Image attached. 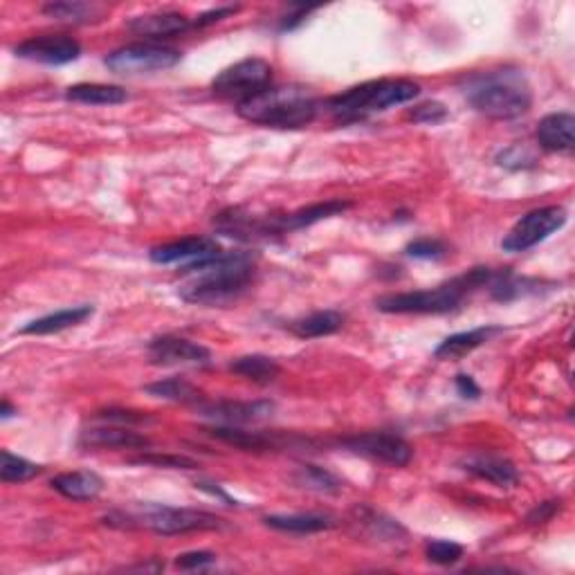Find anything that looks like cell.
Segmentation results:
<instances>
[{
    "instance_id": "6da1fadb",
    "label": "cell",
    "mask_w": 575,
    "mask_h": 575,
    "mask_svg": "<svg viewBox=\"0 0 575 575\" xmlns=\"http://www.w3.org/2000/svg\"><path fill=\"white\" fill-rule=\"evenodd\" d=\"M182 272L191 275L178 290L182 301L194 306H227L252 286L257 254L221 250L212 257L187 263Z\"/></svg>"
},
{
    "instance_id": "7a4b0ae2",
    "label": "cell",
    "mask_w": 575,
    "mask_h": 575,
    "mask_svg": "<svg viewBox=\"0 0 575 575\" xmlns=\"http://www.w3.org/2000/svg\"><path fill=\"white\" fill-rule=\"evenodd\" d=\"M463 95L474 111L497 122L517 120L533 104L531 84L517 68L477 72L465 81Z\"/></svg>"
},
{
    "instance_id": "3957f363",
    "label": "cell",
    "mask_w": 575,
    "mask_h": 575,
    "mask_svg": "<svg viewBox=\"0 0 575 575\" xmlns=\"http://www.w3.org/2000/svg\"><path fill=\"white\" fill-rule=\"evenodd\" d=\"M497 272L490 268H472L461 277H454L445 284L427 290L396 292L376 299V308L387 315H443L463 304L470 292L492 284Z\"/></svg>"
},
{
    "instance_id": "277c9868",
    "label": "cell",
    "mask_w": 575,
    "mask_h": 575,
    "mask_svg": "<svg viewBox=\"0 0 575 575\" xmlns=\"http://www.w3.org/2000/svg\"><path fill=\"white\" fill-rule=\"evenodd\" d=\"M243 120L270 129H304L319 113V99L306 86H268L263 93L236 106Z\"/></svg>"
},
{
    "instance_id": "5b68a950",
    "label": "cell",
    "mask_w": 575,
    "mask_h": 575,
    "mask_svg": "<svg viewBox=\"0 0 575 575\" xmlns=\"http://www.w3.org/2000/svg\"><path fill=\"white\" fill-rule=\"evenodd\" d=\"M418 95H421V86L409 79H376L331 97L326 108L337 124H353L387 108L412 102Z\"/></svg>"
},
{
    "instance_id": "8992f818",
    "label": "cell",
    "mask_w": 575,
    "mask_h": 575,
    "mask_svg": "<svg viewBox=\"0 0 575 575\" xmlns=\"http://www.w3.org/2000/svg\"><path fill=\"white\" fill-rule=\"evenodd\" d=\"M111 517L120 519V528H138L144 526L155 535H187V533H205V531H221L225 522L218 515L205 513L196 508H173L162 504H142L135 513L122 515L111 513Z\"/></svg>"
},
{
    "instance_id": "52a82bcc",
    "label": "cell",
    "mask_w": 575,
    "mask_h": 575,
    "mask_svg": "<svg viewBox=\"0 0 575 575\" xmlns=\"http://www.w3.org/2000/svg\"><path fill=\"white\" fill-rule=\"evenodd\" d=\"M272 86V66L266 59L248 57L221 70L212 81V93L236 106Z\"/></svg>"
},
{
    "instance_id": "ba28073f",
    "label": "cell",
    "mask_w": 575,
    "mask_h": 575,
    "mask_svg": "<svg viewBox=\"0 0 575 575\" xmlns=\"http://www.w3.org/2000/svg\"><path fill=\"white\" fill-rule=\"evenodd\" d=\"M182 59V52L162 43H131L113 50L104 59L106 68L115 75H149V72H164L176 68Z\"/></svg>"
},
{
    "instance_id": "9c48e42d",
    "label": "cell",
    "mask_w": 575,
    "mask_h": 575,
    "mask_svg": "<svg viewBox=\"0 0 575 575\" xmlns=\"http://www.w3.org/2000/svg\"><path fill=\"white\" fill-rule=\"evenodd\" d=\"M567 218V209L560 205L533 209V212H528L510 227V232L504 236V241H501V248L510 254L531 250L535 245L549 239L551 234L562 230V227L567 225Z\"/></svg>"
},
{
    "instance_id": "30bf717a",
    "label": "cell",
    "mask_w": 575,
    "mask_h": 575,
    "mask_svg": "<svg viewBox=\"0 0 575 575\" xmlns=\"http://www.w3.org/2000/svg\"><path fill=\"white\" fill-rule=\"evenodd\" d=\"M340 445L353 454L367 456V459L378 463L394 465V468H405L414 456V447L409 445L403 436L389 432H364L346 436L342 438Z\"/></svg>"
},
{
    "instance_id": "8fae6325",
    "label": "cell",
    "mask_w": 575,
    "mask_h": 575,
    "mask_svg": "<svg viewBox=\"0 0 575 575\" xmlns=\"http://www.w3.org/2000/svg\"><path fill=\"white\" fill-rule=\"evenodd\" d=\"M198 414L203 418H209L218 425H250V423H261L275 412V403L270 400H203V403L196 405Z\"/></svg>"
},
{
    "instance_id": "7c38bea8",
    "label": "cell",
    "mask_w": 575,
    "mask_h": 575,
    "mask_svg": "<svg viewBox=\"0 0 575 575\" xmlns=\"http://www.w3.org/2000/svg\"><path fill=\"white\" fill-rule=\"evenodd\" d=\"M146 351H149V360L160 367H207L212 360V353L203 344L176 335L155 337Z\"/></svg>"
},
{
    "instance_id": "4fadbf2b",
    "label": "cell",
    "mask_w": 575,
    "mask_h": 575,
    "mask_svg": "<svg viewBox=\"0 0 575 575\" xmlns=\"http://www.w3.org/2000/svg\"><path fill=\"white\" fill-rule=\"evenodd\" d=\"M16 57L45 63V66H66V63L77 61L81 57L79 41L66 34H45V36H32L23 43H18Z\"/></svg>"
},
{
    "instance_id": "5bb4252c",
    "label": "cell",
    "mask_w": 575,
    "mask_h": 575,
    "mask_svg": "<svg viewBox=\"0 0 575 575\" xmlns=\"http://www.w3.org/2000/svg\"><path fill=\"white\" fill-rule=\"evenodd\" d=\"M126 27H129V32L142 36L149 43H160L194 30V21L180 12H151L131 18Z\"/></svg>"
},
{
    "instance_id": "9a60e30c",
    "label": "cell",
    "mask_w": 575,
    "mask_h": 575,
    "mask_svg": "<svg viewBox=\"0 0 575 575\" xmlns=\"http://www.w3.org/2000/svg\"><path fill=\"white\" fill-rule=\"evenodd\" d=\"M79 445L84 450H144V447L151 445V438L133 432L131 427L104 423L81 432Z\"/></svg>"
},
{
    "instance_id": "2e32d148",
    "label": "cell",
    "mask_w": 575,
    "mask_h": 575,
    "mask_svg": "<svg viewBox=\"0 0 575 575\" xmlns=\"http://www.w3.org/2000/svg\"><path fill=\"white\" fill-rule=\"evenodd\" d=\"M221 252V245L212 236H187V239L164 243L149 252V259L158 266H171V263H191L212 254Z\"/></svg>"
},
{
    "instance_id": "e0dca14e",
    "label": "cell",
    "mask_w": 575,
    "mask_h": 575,
    "mask_svg": "<svg viewBox=\"0 0 575 575\" xmlns=\"http://www.w3.org/2000/svg\"><path fill=\"white\" fill-rule=\"evenodd\" d=\"M461 468L472 477L495 483L499 488H513L519 481V472L515 463L497 454H470L459 463Z\"/></svg>"
},
{
    "instance_id": "ac0fdd59",
    "label": "cell",
    "mask_w": 575,
    "mask_h": 575,
    "mask_svg": "<svg viewBox=\"0 0 575 575\" xmlns=\"http://www.w3.org/2000/svg\"><path fill=\"white\" fill-rule=\"evenodd\" d=\"M537 142L544 151L571 153L575 146V117L571 113H551L537 124Z\"/></svg>"
},
{
    "instance_id": "d6986e66",
    "label": "cell",
    "mask_w": 575,
    "mask_h": 575,
    "mask_svg": "<svg viewBox=\"0 0 575 575\" xmlns=\"http://www.w3.org/2000/svg\"><path fill=\"white\" fill-rule=\"evenodd\" d=\"M504 333V328L501 326H479V328H472V331H463V333H454L450 337H445V340L436 346L434 355L438 360H456V358H463V355L472 353L474 349H479L486 342H490L492 337H497Z\"/></svg>"
},
{
    "instance_id": "ffe728a7",
    "label": "cell",
    "mask_w": 575,
    "mask_h": 575,
    "mask_svg": "<svg viewBox=\"0 0 575 575\" xmlns=\"http://www.w3.org/2000/svg\"><path fill=\"white\" fill-rule=\"evenodd\" d=\"M50 486L70 501H93L102 495L104 479L90 470L63 472L50 481Z\"/></svg>"
},
{
    "instance_id": "44dd1931",
    "label": "cell",
    "mask_w": 575,
    "mask_h": 575,
    "mask_svg": "<svg viewBox=\"0 0 575 575\" xmlns=\"http://www.w3.org/2000/svg\"><path fill=\"white\" fill-rule=\"evenodd\" d=\"M351 207H353V203H349V200H324V203L308 205L304 209H297V212H292L288 216H281L279 218V230H281V234L306 230V227L315 225V223H322V221H326V218H333V216H340L344 212H349Z\"/></svg>"
},
{
    "instance_id": "7402d4cb",
    "label": "cell",
    "mask_w": 575,
    "mask_h": 575,
    "mask_svg": "<svg viewBox=\"0 0 575 575\" xmlns=\"http://www.w3.org/2000/svg\"><path fill=\"white\" fill-rule=\"evenodd\" d=\"M263 524L281 533L313 535L331 531V528L337 526V519L328 513H292V515H268L263 517Z\"/></svg>"
},
{
    "instance_id": "603a6c76",
    "label": "cell",
    "mask_w": 575,
    "mask_h": 575,
    "mask_svg": "<svg viewBox=\"0 0 575 575\" xmlns=\"http://www.w3.org/2000/svg\"><path fill=\"white\" fill-rule=\"evenodd\" d=\"M108 7L102 3H81V0H52L43 5V14L50 16L57 23L84 25L102 21Z\"/></svg>"
},
{
    "instance_id": "cb8c5ba5",
    "label": "cell",
    "mask_w": 575,
    "mask_h": 575,
    "mask_svg": "<svg viewBox=\"0 0 575 575\" xmlns=\"http://www.w3.org/2000/svg\"><path fill=\"white\" fill-rule=\"evenodd\" d=\"M205 434L212 438H218L227 445L241 447V450H275V447H281V438L268 432H248L241 430L236 425H212L205 427Z\"/></svg>"
},
{
    "instance_id": "d4e9b609",
    "label": "cell",
    "mask_w": 575,
    "mask_h": 575,
    "mask_svg": "<svg viewBox=\"0 0 575 575\" xmlns=\"http://www.w3.org/2000/svg\"><path fill=\"white\" fill-rule=\"evenodd\" d=\"M95 313V308L90 304L84 306H72V308H63L57 310V313H50L45 317L34 319L27 326L21 328L23 335H52V333H61L66 331V328L77 326L81 322H86V319Z\"/></svg>"
},
{
    "instance_id": "484cf974",
    "label": "cell",
    "mask_w": 575,
    "mask_h": 575,
    "mask_svg": "<svg viewBox=\"0 0 575 575\" xmlns=\"http://www.w3.org/2000/svg\"><path fill=\"white\" fill-rule=\"evenodd\" d=\"M344 315L337 310H317L306 317H299L288 324V331L299 340H317V337L333 335L342 331Z\"/></svg>"
},
{
    "instance_id": "4316f807",
    "label": "cell",
    "mask_w": 575,
    "mask_h": 575,
    "mask_svg": "<svg viewBox=\"0 0 575 575\" xmlns=\"http://www.w3.org/2000/svg\"><path fill=\"white\" fill-rule=\"evenodd\" d=\"M66 99L86 106H117L129 102V93L113 84H77L66 90Z\"/></svg>"
},
{
    "instance_id": "83f0119b",
    "label": "cell",
    "mask_w": 575,
    "mask_h": 575,
    "mask_svg": "<svg viewBox=\"0 0 575 575\" xmlns=\"http://www.w3.org/2000/svg\"><path fill=\"white\" fill-rule=\"evenodd\" d=\"M230 371L245 380L257 382V385H270V382H275L279 378L281 367L275 358L252 353V355H241V358L232 360Z\"/></svg>"
},
{
    "instance_id": "f1b7e54d",
    "label": "cell",
    "mask_w": 575,
    "mask_h": 575,
    "mask_svg": "<svg viewBox=\"0 0 575 575\" xmlns=\"http://www.w3.org/2000/svg\"><path fill=\"white\" fill-rule=\"evenodd\" d=\"M144 391L153 398L169 400V403H180V405H200L205 400V394L196 385H191L185 378H164L158 382H151L146 385Z\"/></svg>"
},
{
    "instance_id": "f546056e",
    "label": "cell",
    "mask_w": 575,
    "mask_h": 575,
    "mask_svg": "<svg viewBox=\"0 0 575 575\" xmlns=\"http://www.w3.org/2000/svg\"><path fill=\"white\" fill-rule=\"evenodd\" d=\"M295 481L301 488L324 492V495H333V492H340L342 483L335 477L333 472H328L326 468H319V465H301L295 472Z\"/></svg>"
},
{
    "instance_id": "4dcf8cb0",
    "label": "cell",
    "mask_w": 575,
    "mask_h": 575,
    "mask_svg": "<svg viewBox=\"0 0 575 575\" xmlns=\"http://www.w3.org/2000/svg\"><path fill=\"white\" fill-rule=\"evenodd\" d=\"M41 465L23 459V456L12 454L9 450L0 452V479L3 483H25L41 474Z\"/></svg>"
},
{
    "instance_id": "1f68e13d",
    "label": "cell",
    "mask_w": 575,
    "mask_h": 575,
    "mask_svg": "<svg viewBox=\"0 0 575 575\" xmlns=\"http://www.w3.org/2000/svg\"><path fill=\"white\" fill-rule=\"evenodd\" d=\"M355 513H358V522L369 528L371 537H378L382 542H398V537L405 535V528L385 515L373 513L369 508H358Z\"/></svg>"
},
{
    "instance_id": "d6a6232c",
    "label": "cell",
    "mask_w": 575,
    "mask_h": 575,
    "mask_svg": "<svg viewBox=\"0 0 575 575\" xmlns=\"http://www.w3.org/2000/svg\"><path fill=\"white\" fill-rule=\"evenodd\" d=\"M465 549L452 540H432L425 544V558L438 567H452L463 558Z\"/></svg>"
},
{
    "instance_id": "836d02e7",
    "label": "cell",
    "mask_w": 575,
    "mask_h": 575,
    "mask_svg": "<svg viewBox=\"0 0 575 575\" xmlns=\"http://www.w3.org/2000/svg\"><path fill=\"white\" fill-rule=\"evenodd\" d=\"M133 465H155V468H169V470H196L198 463L187 459V456L176 454H142L129 459Z\"/></svg>"
},
{
    "instance_id": "e575fe53",
    "label": "cell",
    "mask_w": 575,
    "mask_h": 575,
    "mask_svg": "<svg viewBox=\"0 0 575 575\" xmlns=\"http://www.w3.org/2000/svg\"><path fill=\"white\" fill-rule=\"evenodd\" d=\"M405 252H407V257H412V259L438 261L445 257L447 248H445V243L438 239H416L407 245Z\"/></svg>"
},
{
    "instance_id": "d590c367",
    "label": "cell",
    "mask_w": 575,
    "mask_h": 575,
    "mask_svg": "<svg viewBox=\"0 0 575 575\" xmlns=\"http://www.w3.org/2000/svg\"><path fill=\"white\" fill-rule=\"evenodd\" d=\"M93 421L97 423H111V425H122V427H133L149 423L151 418L140 412H131V409H104V412H97L93 416Z\"/></svg>"
},
{
    "instance_id": "8d00e7d4",
    "label": "cell",
    "mask_w": 575,
    "mask_h": 575,
    "mask_svg": "<svg viewBox=\"0 0 575 575\" xmlns=\"http://www.w3.org/2000/svg\"><path fill=\"white\" fill-rule=\"evenodd\" d=\"M497 164L510 171H519V169L535 167V158L526 149H522V146L515 144V146H508V149H504L497 155Z\"/></svg>"
},
{
    "instance_id": "74e56055",
    "label": "cell",
    "mask_w": 575,
    "mask_h": 575,
    "mask_svg": "<svg viewBox=\"0 0 575 575\" xmlns=\"http://www.w3.org/2000/svg\"><path fill=\"white\" fill-rule=\"evenodd\" d=\"M447 117H450V113L441 102H425L409 113V120L416 124H441Z\"/></svg>"
},
{
    "instance_id": "f35d334b",
    "label": "cell",
    "mask_w": 575,
    "mask_h": 575,
    "mask_svg": "<svg viewBox=\"0 0 575 575\" xmlns=\"http://www.w3.org/2000/svg\"><path fill=\"white\" fill-rule=\"evenodd\" d=\"M216 562V555L209 551H189L178 555L176 567L182 571H196V569H205L209 564Z\"/></svg>"
},
{
    "instance_id": "ab89813d",
    "label": "cell",
    "mask_w": 575,
    "mask_h": 575,
    "mask_svg": "<svg viewBox=\"0 0 575 575\" xmlns=\"http://www.w3.org/2000/svg\"><path fill=\"white\" fill-rule=\"evenodd\" d=\"M560 508H562V501H555V499H551V501H544V504L535 506V508L531 510V513H528L526 522H528V524H533V526H540V524L551 522L553 515L558 513Z\"/></svg>"
},
{
    "instance_id": "60d3db41",
    "label": "cell",
    "mask_w": 575,
    "mask_h": 575,
    "mask_svg": "<svg viewBox=\"0 0 575 575\" xmlns=\"http://www.w3.org/2000/svg\"><path fill=\"white\" fill-rule=\"evenodd\" d=\"M239 5H227V7H216V9H212V12H205V14H200L198 18H194V27H209V25H214V23H221L223 18H227V16H232V14H236L239 12Z\"/></svg>"
},
{
    "instance_id": "b9f144b4",
    "label": "cell",
    "mask_w": 575,
    "mask_h": 575,
    "mask_svg": "<svg viewBox=\"0 0 575 575\" xmlns=\"http://www.w3.org/2000/svg\"><path fill=\"white\" fill-rule=\"evenodd\" d=\"M315 5L313 7H292V12L288 16L281 18V23H279V30L281 32H290V30H295V27H299L301 23L306 21V18L315 12Z\"/></svg>"
},
{
    "instance_id": "7bdbcfd3",
    "label": "cell",
    "mask_w": 575,
    "mask_h": 575,
    "mask_svg": "<svg viewBox=\"0 0 575 575\" xmlns=\"http://www.w3.org/2000/svg\"><path fill=\"white\" fill-rule=\"evenodd\" d=\"M454 385H456V391H459L465 400H477L481 396L479 385L474 382L472 376H468V373H459L454 380Z\"/></svg>"
},
{
    "instance_id": "ee69618b",
    "label": "cell",
    "mask_w": 575,
    "mask_h": 575,
    "mask_svg": "<svg viewBox=\"0 0 575 575\" xmlns=\"http://www.w3.org/2000/svg\"><path fill=\"white\" fill-rule=\"evenodd\" d=\"M196 488H198V490H205V492H209V495H212V497L223 499L227 506H239V504H236V501H234L230 495H227L225 490L218 488L216 483H209V481H198V483H196Z\"/></svg>"
},
{
    "instance_id": "f6af8a7d",
    "label": "cell",
    "mask_w": 575,
    "mask_h": 575,
    "mask_svg": "<svg viewBox=\"0 0 575 575\" xmlns=\"http://www.w3.org/2000/svg\"><path fill=\"white\" fill-rule=\"evenodd\" d=\"M14 414H18V409H14L12 405H9V400H3V405H0V418H3V421H7V418H12Z\"/></svg>"
}]
</instances>
